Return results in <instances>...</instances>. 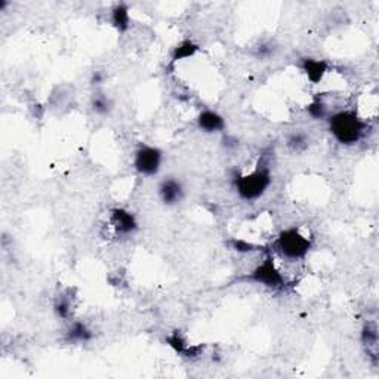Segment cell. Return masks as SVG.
Wrapping results in <instances>:
<instances>
[{"label": "cell", "instance_id": "6da1fadb", "mask_svg": "<svg viewBox=\"0 0 379 379\" xmlns=\"http://www.w3.org/2000/svg\"><path fill=\"white\" fill-rule=\"evenodd\" d=\"M273 185V172L265 157L258 160L249 173L234 172L232 175V188L237 197L246 203H255L262 199Z\"/></svg>", "mask_w": 379, "mask_h": 379}, {"label": "cell", "instance_id": "7a4b0ae2", "mask_svg": "<svg viewBox=\"0 0 379 379\" xmlns=\"http://www.w3.org/2000/svg\"><path fill=\"white\" fill-rule=\"evenodd\" d=\"M326 121L332 138L343 147H354L368 135L369 124L353 108L335 112Z\"/></svg>", "mask_w": 379, "mask_h": 379}, {"label": "cell", "instance_id": "3957f363", "mask_svg": "<svg viewBox=\"0 0 379 379\" xmlns=\"http://www.w3.org/2000/svg\"><path fill=\"white\" fill-rule=\"evenodd\" d=\"M313 245V239L305 236L300 227L292 225L283 228L276 236L273 249L280 258L291 262H300L307 258Z\"/></svg>", "mask_w": 379, "mask_h": 379}, {"label": "cell", "instance_id": "277c9868", "mask_svg": "<svg viewBox=\"0 0 379 379\" xmlns=\"http://www.w3.org/2000/svg\"><path fill=\"white\" fill-rule=\"evenodd\" d=\"M165 161V152L157 145L141 142L133 152L132 166L138 175L145 178H154L160 173Z\"/></svg>", "mask_w": 379, "mask_h": 379}, {"label": "cell", "instance_id": "5b68a950", "mask_svg": "<svg viewBox=\"0 0 379 379\" xmlns=\"http://www.w3.org/2000/svg\"><path fill=\"white\" fill-rule=\"evenodd\" d=\"M245 280L260 284V286L274 292H280L286 288V279H284V276L277 268L276 261L272 255H267L265 258L245 277Z\"/></svg>", "mask_w": 379, "mask_h": 379}, {"label": "cell", "instance_id": "8992f818", "mask_svg": "<svg viewBox=\"0 0 379 379\" xmlns=\"http://www.w3.org/2000/svg\"><path fill=\"white\" fill-rule=\"evenodd\" d=\"M108 221H110L114 234L121 239L132 237L137 234L140 230V222H138L137 215H135L132 211L121 208V206H116L110 209V213H108Z\"/></svg>", "mask_w": 379, "mask_h": 379}, {"label": "cell", "instance_id": "52a82bcc", "mask_svg": "<svg viewBox=\"0 0 379 379\" xmlns=\"http://www.w3.org/2000/svg\"><path fill=\"white\" fill-rule=\"evenodd\" d=\"M157 196L161 205L166 208L180 206L185 200L187 188L184 182L177 177H166L157 185Z\"/></svg>", "mask_w": 379, "mask_h": 379}, {"label": "cell", "instance_id": "ba28073f", "mask_svg": "<svg viewBox=\"0 0 379 379\" xmlns=\"http://www.w3.org/2000/svg\"><path fill=\"white\" fill-rule=\"evenodd\" d=\"M196 126L201 133L206 135H224L227 131V120L225 117L216 110H201L196 117Z\"/></svg>", "mask_w": 379, "mask_h": 379}, {"label": "cell", "instance_id": "9c48e42d", "mask_svg": "<svg viewBox=\"0 0 379 379\" xmlns=\"http://www.w3.org/2000/svg\"><path fill=\"white\" fill-rule=\"evenodd\" d=\"M360 343L364 348L373 366H378V343H379V329L376 320H364L360 329Z\"/></svg>", "mask_w": 379, "mask_h": 379}, {"label": "cell", "instance_id": "30bf717a", "mask_svg": "<svg viewBox=\"0 0 379 379\" xmlns=\"http://www.w3.org/2000/svg\"><path fill=\"white\" fill-rule=\"evenodd\" d=\"M74 307H76V289L74 288H65L60 291L55 295V298H53L52 310H53V314H55L58 320L72 321Z\"/></svg>", "mask_w": 379, "mask_h": 379}, {"label": "cell", "instance_id": "8fae6325", "mask_svg": "<svg viewBox=\"0 0 379 379\" xmlns=\"http://www.w3.org/2000/svg\"><path fill=\"white\" fill-rule=\"evenodd\" d=\"M93 340H95V331L86 321H82V320L69 321V326H67L62 336V341L69 345L89 344Z\"/></svg>", "mask_w": 379, "mask_h": 379}, {"label": "cell", "instance_id": "7c38bea8", "mask_svg": "<svg viewBox=\"0 0 379 379\" xmlns=\"http://www.w3.org/2000/svg\"><path fill=\"white\" fill-rule=\"evenodd\" d=\"M298 67L302 70L305 77L313 85L323 82L324 76L329 72V62L326 60H320L314 57H302L298 61Z\"/></svg>", "mask_w": 379, "mask_h": 379}, {"label": "cell", "instance_id": "4fadbf2b", "mask_svg": "<svg viewBox=\"0 0 379 379\" xmlns=\"http://www.w3.org/2000/svg\"><path fill=\"white\" fill-rule=\"evenodd\" d=\"M89 107L93 114L100 117H108L116 108L114 100L102 89H93L89 98Z\"/></svg>", "mask_w": 379, "mask_h": 379}, {"label": "cell", "instance_id": "5bb4252c", "mask_svg": "<svg viewBox=\"0 0 379 379\" xmlns=\"http://www.w3.org/2000/svg\"><path fill=\"white\" fill-rule=\"evenodd\" d=\"M131 22L132 17L129 5L125 2L114 4L110 9V24L113 29L120 34H125L131 29Z\"/></svg>", "mask_w": 379, "mask_h": 379}, {"label": "cell", "instance_id": "9a60e30c", "mask_svg": "<svg viewBox=\"0 0 379 379\" xmlns=\"http://www.w3.org/2000/svg\"><path fill=\"white\" fill-rule=\"evenodd\" d=\"M200 51V45L194 42L193 39H182L180 42L172 48L171 52V67H175L178 62L184 60H190L197 55V52Z\"/></svg>", "mask_w": 379, "mask_h": 379}, {"label": "cell", "instance_id": "2e32d148", "mask_svg": "<svg viewBox=\"0 0 379 379\" xmlns=\"http://www.w3.org/2000/svg\"><path fill=\"white\" fill-rule=\"evenodd\" d=\"M284 145L293 154H304L310 150L311 137L302 129H295L286 135Z\"/></svg>", "mask_w": 379, "mask_h": 379}, {"label": "cell", "instance_id": "e0dca14e", "mask_svg": "<svg viewBox=\"0 0 379 379\" xmlns=\"http://www.w3.org/2000/svg\"><path fill=\"white\" fill-rule=\"evenodd\" d=\"M279 51V45L276 44V40L265 39L253 48V57L260 61H268L276 57V53Z\"/></svg>", "mask_w": 379, "mask_h": 379}, {"label": "cell", "instance_id": "ac0fdd59", "mask_svg": "<svg viewBox=\"0 0 379 379\" xmlns=\"http://www.w3.org/2000/svg\"><path fill=\"white\" fill-rule=\"evenodd\" d=\"M166 344L175 351V353H177L182 359H184V356L187 353V350L190 348V345H192V344H188L187 336L180 329L172 331L166 336Z\"/></svg>", "mask_w": 379, "mask_h": 379}, {"label": "cell", "instance_id": "d6986e66", "mask_svg": "<svg viewBox=\"0 0 379 379\" xmlns=\"http://www.w3.org/2000/svg\"><path fill=\"white\" fill-rule=\"evenodd\" d=\"M307 114L313 120H326L329 117V108L321 98H314L307 105Z\"/></svg>", "mask_w": 379, "mask_h": 379}, {"label": "cell", "instance_id": "ffe728a7", "mask_svg": "<svg viewBox=\"0 0 379 379\" xmlns=\"http://www.w3.org/2000/svg\"><path fill=\"white\" fill-rule=\"evenodd\" d=\"M230 248H232L233 251H236L237 253H245V255L264 249L262 246L255 245V243L248 241V240H243V239H232V240H230Z\"/></svg>", "mask_w": 379, "mask_h": 379}, {"label": "cell", "instance_id": "44dd1931", "mask_svg": "<svg viewBox=\"0 0 379 379\" xmlns=\"http://www.w3.org/2000/svg\"><path fill=\"white\" fill-rule=\"evenodd\" d=\"M222 148L225 152L228 153H234L239 150V147H240V142L236 137H233V135H222V142H221Z\"/></svg>", "mask_w": 379, "mask_h": 379}, {"label": "cell", "instance_id": "7402d4cb", "mask_svg": "<svg viewBox=\"0 0 379 379\" xmlns=\"http://www.w3.org/2000/svg\"><path fill=\"white\" fill-rule=\"evenodd\" d=\"M105 79H107V74L102 70H93L89 77V84L93 89H101V86L105 82Z\"/></svg>", "mask_w": 379, "mask_h": 379}, {"label": "cell", "instance_id": "603a6c76", "mask_svg": "<svg viewBox=\"0 0 379 379\" xmlns=\"http://www.w3.org/2000/svg\"><path fill=\"white\" fill-rule=\"evenodd\" d=\"M8 5H9V4L6 2V0H0V12H4V11L6 9Z\"/></svg>", "mask_w": 379, "mask_h": 379}]
</instances>
